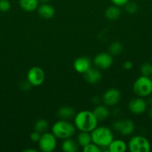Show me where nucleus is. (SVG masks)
Segmentation results:
<instances>
[{
    "label": "nucleus",
    "instance_id": "f8f14e48",
    "mask_svg": "<svg viewBox=\"0 0 152 152\" xmlns=\"http://www.w3.org/2000/svg\"><path fill=\"white\" fill-rule=\"evenodd\" d=\"M92 67V61L88 56H80L75 59L73 68L76 72L83 74Z\"/></svg>",
    "mask_w": 152,
    "mask_h": 152
},
{
    "label": "nucleus",
    "instance_id": "f704fd0d",
    "mask_svg": "<svg viewBox=\"0 0 152 152\" xmlns=\"http://www.w3.org/2000/svg\"><path fill=\"white\" fill-rule=\"evenodd\" d=\"M40 1H41L42 3H48L50 0H39Z\"/></svg>",
    "mask_w": 152,
    "mask_h": 152
},
{
    "label": "nucleus",
    "instance_id": "1a4fd4ad",
    "mask_svg": "<svg viewBox=\"0 0 152 152\" xmlns=\"http://www.w3.org/2000/svg\"><path fill=\"white\" fill-rule=\"evenodd\" d=\"M128 108L132 114L139 115L145 112L147 110V101L144 99V97H141V96L134 97L128 102Z\"/></svg>",
    "mask_w": 152,
    "mask_h": 152
},
{
    "label": "nucleus",
    "instance_id": "6ab92c4d",
    "mask_svg": "<svg viewBox=\"0 0 152 152\" xmlns=\"http://www.w3.org/2000/svg\"><path fill=\"white\" fill-rule=\"evenodd\" d=\"M39 3V0H19V6L25 12H33L37 10Z\"/></svg>",
    "mask_w": 152,
    "mask_h": 152
},
{
    "label": "nucleus",
    "instance_id": "f257e3e1",
    "mask_svg": "<svg viewBox=\"0 0 152 152\" xmlns=\"http://www.w3.org/2000/svg\"><path fill=\"white\" fill-rule=\"evenodd\" d=\"M98 120L92 111L83 110L79 111L74 117V125L80 132H91L98 126Z\"/></svg>",
    "mask_w": 152,
    "mask_h": 152
},
{
    "label": "nucleus",
    "instance_id": "72a5a7b5",
    "mask_svg": "<svg viewBox=\"0 0 152 152\" xmlns=\"http://www.w3.org/2000/svg\"><path fill=\"white\" fill-rule=\"evenodd\" d=\"M147 103H148V105H150L152 106V96H151V97L148 98V101H147Z\"/></svg>",
    "mask_w": 152,
    "mask_h": 152
},
{
    "label": "nucleus",
    "instance_id": "423d86ee",
    "mask_svg": "<svg viewBox=\"0 0 152 152\" xmlns=\"http://www.w3.org/2000/svg\"><path fill=\"white\" fill-rule=\"evenodd\" d=\"M39 148L43 152H52L57 147V137L50 132L42 134L38 141Z\"/></svg>",
    "mask_w": 152,
    "mask_h": 152
},
{
    "label": "nucleus",
    "instance_id": "39448f33",
    "mask_svg": "<svg viewBox=\"0 0 152 152\" xmlns=\"http://www.w3.org/2000/svg\"><path fill=\"white\" fill-rule=\"evenodd\" d=\"M128 149L131 152H150L151 145L145 137L136 135L132 137L128 142Z\"/></svg>",
    "mask_w": 152,
    "mask_h": 152
},
{
    "label": "nucleus",
    "instance_id": "7c9ffc66",
    "mask_svg": "<svg viewBox=\"0 0 152 152\" xmlns=\"http://www.w3.org/2000/svg\"><path fill=\"white\" fill-rule=\"evenodd\" d=\"M122 67H123V68L125 70H127V71H129V70H131L133 68V67H134V64H133V62H131V61H125V62L123 63V65H122Z\"/></svg>",
    "mask_w": 152,
    "mask_h": 152
},
{
    "label": "nucleus",
    "instance_id": "aec40b11",
    "mask_svg": "<svg viewBox=\"0 0 152 152\" xmlns=\"http://www.w3.org/2000/svg\"><path fill=\"white\" fill-rule=\"evenodd\" d=\"M121 16V10L119 6L112 5L105 10V16L109 20H116Z\"/></svg>",
    "mask_w": 152,
    "mask_h": 152
},
{
    "label": "nucleus",
    "instance_id": "2eb2a0df",
    "mask_svg": "<svg viewBox=\"0 0 152 152\" xmlns=\"http://www.w3.org/2000/svg\"><path fill=\"white\" fill-rule=\"evenodd\" d=\"M128 149V144L122 140H113L107 146L109 152H125Z\"/></svg>",
    "mask_w": 152,
    "mask_h": 152
},
{
    "label": "nucleus",
    "instance_id": "473e14b6",
    "mask_svg": "<svg viewBox=\"0 0 152 152\" xmlns=\"http://www.w3.org/2000/svg\"><path fill=\"white\" fill-rule=\"evenodd\" d=\"M148 117L152 120V106L148 109Z\"/></svg>",
    "mask_w": 152,
    "mask_h": 152
},
{
    "label": "nucleus",
    "instance_id": "0eeeda50",
    "mask_svg": "<svg viewBox=\"0 0 152 152\" xmlns=\"http://www.w3.org/2000/svg\"><path fill=\"white\" fill-rule=\"evenodd\" d=\"M113 128L122 136L127 137L134 133L136 126L133 120L129 119H122L115 121L113 124Z\"/></svg>",
    "mask_w": 152,
    "mask_h": 152
},
{
    "label": "nucleus",
    "instance_id": "bb28decb",
    "mask_svg": "<svg viewBox=\"0 0 152 152\" xmlns=\"http://www.w3.org/2000/svg\"><path fill=\"white\" fill-rule=\"evenodd\" d=\"M11 7L9 0H0V11L1 12H7Z\"/></svg>",
    "mask_w": 152,
    "mask_h": 152
},
{
    "label": "nucleus",
    "instance_id": "c9c22d12",
    "mask_svg": "<svg viewBox=\"0 0 152 152\" xmlns=\"http://www.w3.org/2000/svg\"><path fill=\"white\" fill-rule=\"evenodd\" d=\"M151 76H152V68H151Z\"/></svg>",
    "mask_w": 152,
    "mask_h": 152
},
{
    "label": "nucleus",
    "instance_id": "c756f323",
    "mask_svg": "<svg viewBox=\"0 0 152 152\" xmlns=\"http://www.w3.org/2000/svg\"><path fill=\"white\" fill-rule=\"evenodd\" d=\"M31 86H32L30 84V83L27 80H25V81L22 82V83H21V84H20L21 89H22V90H23V91L28 90V89L31 88Z\"/></svg>",
    "mask_w": 152,
    "mask_h": 152
},
{
    "label": "nucleus",
    "instance_id": "cd10ccee",
    "mask_svg": "<svg viewBox=\"0 0 152 152\" xmlns=\"http://www.w3.org/2000/svg\"><path fill=\"white\" fill-rule=\"evenodd\" d=\"M40 137H41V134L34 130V132H31V134H30V139L31 140L32 142H38V141L40 140Z\"/></svg>",
    "mask_w": 152,
    "mask_h": 152
},
{
    "label": "nucleus",
    "instance_id": "c85d7f7f",
    "mask_svg": "<svg viewBox=\"0 0 152 152\" xmlns=\"http://www.w3.org/2000/svg\"><path fill=\"white\" fill-rule=\"evenodd\" d=\"M110 1L114 5L121 7V6H125L130 0H110Z\"/></svg>",
    "mask_w": 152,
    "mask_h": 152
},
{
    "label": "nucleus",
    "instance_id": "f3484780",
    "mask_svg": "<svg viewBox=\"0 0 152 152\" xmlns=\"http://www.w3.org/2000/svg\"><path fill=\"white\" fill-rule=\"evenodd\" d=\"M75 114V110L70 106H62L58 111V115L61 120H68L74 118Z\"/></svg>",
    "mask_w": 152,
    "mask_h": 152
},
{
    "label": "nucleus",
    "instance_id": "b1692460",
    "mask_svg": "<svg viewBox=\"0 0 152 152\" xmlns=\"http://www.w3.org/2000/svg\"><path fill=\"white\" fill-rule=\"evenodd\" d=\"M151 64H150L149 62H145L140 67V73L142 76L150 77L151 74Z\"/></svg>",
    "mask_w": 152,
    "mask_h": 152
},
{
    "label": "nucleus",
    "instance_id": "a211bd4d",
    "mask_svg": "<svg viewBox=\"0 0 152 152\" xmlns=\"http://www.w3.org/2000/svg\"><path fill=\"white\" fill-rule=\"evenodd\" d=\"M79 145L77 141L70 138L63 140L61 144V149L64 152H76L78 151Z\"/></svg>",
    "mask_w": 152,
    "mask_h": 152
},
{
    "label": "nucleus",
    "instance_id": "2f4dec72",
    "mask_svg": "<svg viewBox=\"0 0 152 152\" xmlns=\"http://www.w3.org/2000/svg\"><path fill=\"white\" fill-rule=\"evenodd\" d=\"M24 152H37V150L34 149V148H26L23 150Z\"/></svg>",
    "mask_w": 152,
    "mask_h": 152
},
{
    "label": "nucleus",
    "instance_id": "e433bc0d",
    "mask_svg": "<svg viewBox=\"0 0 152 152\" xmlns=\"http://www.w3.org/2000/svg\"><path fill=\"white\" fill-rule=\"evenodd\" d=\"M151 79H152V76H151Z\"/></svg>",
    "mask_w": 152,
    "mask_h": 152
},
{
    "label": "nucleus",
    "instance_id": "4be33fe9",
    "mask_svg": "<svg viewBox=\"0 0 152 152\" xmlns=\"http://www.w3.org/2000/svg\"><path fill=\"white\" fill-rule=\"evenodd\" d=\"M48 129H49V123H48L47 120L45 119H39L38 120L36 121L34 126V130L39 132L41 134L46 132Z\"/></svg>",
    "mask_w": 152,
    "mask_h": 152
},
{
    "label": "nucleus",
    "instance_id": "5701e85b",
    "mask_svg": "<svg viewBox=\"0 0 152 152\" xmlns=\"http://www.w3.org/2000/svg\"><path fill=\"white\" fill-rule=\"evenodd\" d=\"M122 50H123V46L119 42H113L109 47V53L112 55V56H116V55H119L122 53Z\"/></svg>",
    "mask_w": 152,
    "mask_h": 152
},
{
    "label": "nucleus",
    "instance_id": "393cba45",
    "mask_svg": "<svg viewBox=\"0 0 152 152\" xmlns=\"http://www.w3.org/2000/svg\"><path fill=\"white\" fill-rule=\"evenodd\" d=\"M83 152H101V149L99 146L93 142H90L88 145L83 147Z\"/></svg>",
    "mask_w": 152,
    "mask_h": 152
},
{
    "label": "nucleus",
    "instance_id": "f03ea898",
    "mask_svg": "<svg viewBox=\"0 0 152 152\" xmlns=\"http://www.w3.org/2000/svg\"><path fill=\"white\" fill-rule=\"evenodd\" d=\"M92 142L100 148H107L114 139L113 132L106 126H97L91 132Z\"/></svg>",
    "mask_w": 152,
    "mask_h": 152
},
{
    "label": "nucleus",
    "instance_id": "ddd939ff",
    "mask_svg": "<svg viewBox=\"0 0 152 152\" xmlns=\"http://www.w3.org/2000/svg\"><path fill=\"white\" fill-rule=\"evenodd\" d=\"M83 77L89 84H97L101 80V73L98 68L91 67L83 74Z\"/></svg>",
    "mask_w": 152,
    "mask_h": 152
},
{
    "label": "nucleus",
    "instance_id": "dca6fc26",
    "mask_svg": "<svg viewBox=\"0 0 152 152\" xmlns=\"http://www.w3.org/2000/svg\"><path fill=\"white\" fill-rule=\"evenodd\" d=\"M92 113L96 117L98 121H104L108 118L110 115V111L107 105H98L95 107Z\"/></svg>",
    "mask_w": 152,
    "mask_h": 152
},
{
    "label": "nucleus",
    "instance_id": "9d476101",
    "mask_svg": "<svg viewBox=\"0 0 152 152\" xmlns=\"http://www.w3.org/2000/svg\"><path fill=\"white\" fill-rule=\"evenodd\" d=\"M113 59L112 55L110 53H106V52L98 53L93 59V63L95 68H98L99 70H106L110 68L113 65Z\"/></svg>",
    "mask_w": 152,
    "mask_h": 152
},
{
    "label": "nucleus",
    "instance_id": "7ed1b4c3",
    "mask_svg": "<svg viewBox=\"0 0 152 152\" xmlns=\"http://www.w3.org/2000/svg\"><path fill=\"white\" fill-rule=\"evenodd\" d=\"M76 127L68 120H60L55 122L52 128V132L57 138L65 140L74 136Z\"/></svg>",
    "mask_w": 152,
    "mask_h": 152
},
{
    "label": "nucleus",
    "instance_id": "a878e982",
    "mask_svg": "<svg viewBox=\"0 0 152 152\" xmlns=\"http://www.w3.org/2000/svg\"><path fill=\"white\" fill-rule=\"evenodd\" d=\"M125 10L128 12V13H135L138 10V5L137 4V3L134 2V1H129L126 4H125Z\"/></svg>",
    "mask_w": 152,
    "mask_h": 152
},
{
    "label": "nucleus",
    "instance_id": "9b49d317",
    "mask_svg": "<svg viewBox=\"0 0 152 152\" xmlns=\"http://www.w3.org/2000/svg\"><path fill=\"white\" fill-rule=\"evenodd\" d=\"M122 95L120 91L116 88H109L102 96V101L107 107L115 106L120 101Z\"/></svg>",
    "mask_w": 152,
    "mask_h": 152
},
{
    "label": "nucleus",
    "instance_id": "4468645a",
    "mask_svg": "<svg viewBox=\"0 0 152 152\" xmlns=\"http://www.w3.org/2000/svg\"><path fill=\"white\" fill-rule=\"evenodd\" d=\"M37 13L41 18L45 19H49L54 17L55 14V9L51 4L48 3H43L37 7Z\"/></svg>",
    "mask_w": 152,
    "mask_h": 152
},
{
    "label": "nucleus",
    "instance_id": "6e6552de",
    "mask_svg": "<svg viewBox=\"0 0 152 152\" xmlns=\"http://www.w3.org/2000/svg\"><path fill=\"white\" fill-rule=\"evenodd\" d=\"M46 75L45 72L40 67L34 66L30 68L27 73L26 80L30 83L32 86L37 87V86H41L44 82Z\"/></svg>",
    "mask_w": 152,
    "mask_h": 152
},
{
    "label": "nucleus",
    "instance_id": "412c9836",
    "mask_svg": "<svg viewBox=\"0 0 152 152\" xmlns=\"http://www.w3.org/2000/svg\"><path fill=\"white\" fill-rule=\"evenodd\" d=\"M77 142L79 146L83 147L92 142V137L90 132H80L77 136Z\"/></svg>",
    "mask_w": 152,
    "mask_h": 152
},
{
    "label": "nucleus",
    "instance_id": "20e7f679",
    "mask_svg": "<svg viewBox=\"0 0 152 152\" xmlns=\"http://www.w3.org/2000/svg\"><path fill=\"white\" fill-rule=\"evenodd\" d=\"M134 94L141 97H148L152 94V79L150 77L141 75L133 84Z\"/></svg>",
    "mask_w": 152,
    "mask_h": 152
}]
</instances>
